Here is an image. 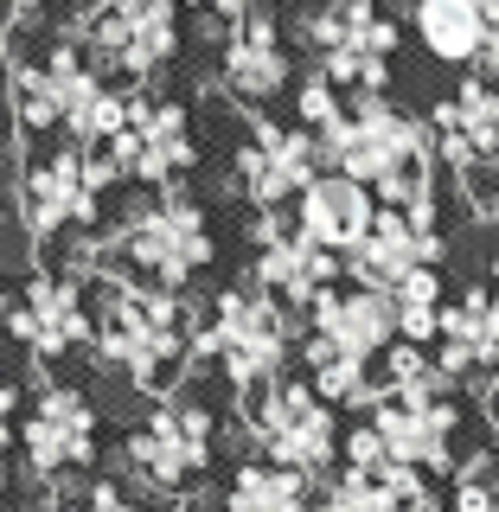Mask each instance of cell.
Segmentation results:
<instances>
[{
  "instance_id": "obj_17",
  "label": "cell",
  "mask_w": 499,
  "mask_h": 512,
  "mask_svg": "<svg viewBox=\"0 0 499 512\" xmlns=\"http://www.w3.org/2000/svg\"><path fill=\"white\" fill-rule=\"evenodd\" d=\"M308 333L314 340H327L333 352H346V359H384V352L397 346V301L378 295V288H327V295L308 308Z\"/></svg>"
},
{
  "instance_id": "obj_15",
  "label": "cell",
  "mask_w": 499,
  "mask_h": 512,
  "mask_svg": "<svg viewBox=\"0 0 499 512\" xmlns=\"http://www.w3.org/2000/svg\"><path fill=\"white\" fill-rule=\"evenodd\" d=\"M436 372L448 384H499V282H468L442 308Z\"/></svg>"
},
{
  "instance_id": "obj_9",
  "label": "cell",
  "mask_w": 499,
  "mask_h": 512,
  "mask_svg": "<svg viewBox=\"0 0 499 512\" xmlns=\"http://www.w3.org/2000/svg\"><path fill=\"white\" fill-rule=\"evenodd\" d=\"M77 45H84L96 71L148 84V77H160V64H173V52H180V0H96L84 13Z\"/></svg>"
},
{
  "instance_id": "obj_7",
  "label": "cell",
  "mask_w": 499,
  "mask_h": 512,
  "mask_svg": "<svg viewBox=\"0 0 499 512\" xmlns=\"http://www.w3.org/2000/svg\"><path fill=\"white\" fill-rule=\"evenodd\" d=\"M308 45L320 52V77L346 96H384L391 52L404 45V26L384 20L378 0H327L308 20Z\"/></svg>"
},
{
  "instance_id": "obj_1",
  "label": "cell",
  "mask_w": 499,
  "mask_h": 512,
  "mask_svg": "<svg viewBox=\"0 0 499 512\" xmlns=\"http://www.w3.org/2000/svg\"><path fill=\"white\" fill-rule=\"evenodd\" d=\"M199 340H205L199 308H180L167 288L128 276V269H109L96 282V340L90 346L103 352V365L128 372L160 404H167V384L186 365V346H199Z\"/></svg>"
},
{
  "instance_id": "obj_23",
  "label": "cell",
  "mask_w": 499,
  "mask_h": 512,
  "mask_svg": "<svg viewBox=\"0 0 499 512\" xmlns=\"http://www.w3.org/2000/svg\"><path fill=\"white\" fill-rule=\"evenodd\" d=\"M346 109H352V103H346V90H333L320 71H314V77H301V90H295V122L308 128L314 141H327L333 128L346 122Z\"/></svg>"
},
{
  "instance_id": "obj_25",
  "label": "cell",
  "mask_w": 499,
  "mask_h": 512,
  "mask_svg": "<svg viewBox=\"0 0 499 512\" xmlns=\"http://www.w3.org/2000/svg\"><path fill=\"white\" fill-rule=\"evenodd\" d=\"M397 308H448V276L442 269H416V276H404L391 288Z\"/></svg>"
},
{
  "instance_id": "obj_29",
  "label": "cell",
  "mask_w": 499,
  "mask_h": 512,
  "mask_svg": "<svg viewBox=\"0 0 499 512\" xmlns=\"http://www.w3.org/2000/svg\"><path fill=\"white\" fill-rule=\"evenodd\" d=\"M487 416H493V448H499V384L487 391Z\"/></svg>"
},
{
  "instance_id": "obj_28",
  "label": "cell",
  "mask_w": 499,
  "mask_h": 512,
  "mask_svg": "<svg viewBox=\"0 0 499 512\" xmlns=\"http://www.w3.org/2000/svg\"><path fill=\"white\" fill-rule=\"evenodd\" d=\"M39 7H45V0H0V13H7V20H32Z\"/></svg>"
},
{
  "instance_id": "obj_6",
  "label": "cell",
  "mask_w": 499,
  "mask_h": 512,
  "mask_svg": "<svg viewBox=\"0 0 499 512\" xmlns=\"http://www.w3.org/2000/svg\"><path fill=\"white\" fill-rule=\"evenodd\" d=\"M205 359L224 365V378L237 391H256V384L282 378L288 352H295V327H288V308L276 295H263L256 282L244 288H224L218 308H212V327L199 340Z\"/></svg>"
},
{
  "instance_id": "obj_27",
  "label": "cell",
  "mask_w": 499,
  "mask_h": 512,
  "mask_svg": "<svg viewBox=\"0 0 499 512\" xmlns=\"http://www.w3.org/2000/svg\"><path fill=\"white\" fill-rule=\"evenodd\" d=\"M186 7H212L224 26H237V20H244V13H250V0H186Z\"/></svg>"
},
{
  "instance_id": "obj_30",
  "label": "cell",
  "mask_w": 499,
  "mask_h": 512,
  "mask_svg": "<svg viewBox=\"0 0 499 512\" xmlns=\"http://www.w3.org/2000/svg\"><path fill=\"white\" fill-rule=\"evenodd\" d=\"M7 308H13V301H7V288H0V320H7Z\"/></svg>"
},
{
  "instance_id": "obj_11",
  "label": "cell",
  "mask_w": 499,
  "mask_h": 512,
  "mask_svg": "<svg viewBox=\"0 0 499 512\" xmlns=\"http://www.w3.org/2000/svg\"><path fill=\"white\" fill-rule=\"evenodd\" d=\"M250 237H256L250 282L263 288V295H276L282 308H314V301L327 295V288H340V276H346V256L320 250L314 237L282 212H256Z\"/></svg>"
},
{
  "instance_id": "obj_18",
  "label": "cell",
  "mask_w": 499,
  "mask_h": 512,
  "mask_svg": "<svg viewBox=\"0 0 499 512\" xmlns=\"http://www.w3.org/2000/svg\"><path fill=\"white\" fill-rule=\"evenodd\" d=\"M288 45H282V26L276 13L250 7L237 26H224V71L218 84L237 96V103H276V96L288 90Z\"/></svg>"
},
{
  "instance_id": "obj_8",
  "label": "cell",
  "mask_w": 499,
  "mask_h": 512,
  "mask_svg": "<svg viewBox=\"0 0 499 512\" xmlns=\"http://www.w3.org/2000/svg\"><path fill=\"white\" fill-rule=\"evenodd\" d=\"M122 180L116 160L103 148H71L58 141L52 154H39L20 180V218L39 244H52L64 231H90L96 224V205H103V186Z\"/></svg>"
},
{
  "instance_id": "obj_22",
  "label": "cell",
  "mask_w": 499,
  "mask_h": 512,
  "mask_svg": "<svg viewBox=\"0 0 499 512\" xmlns=\"http://www.w3.org/2000/svg\"><path fill=\"white\" fill-rule=\"evenodd\" d=\"M224 512H314V480L269 468V461H244L231 474V500Z\"/></svg>"
},
{
  "instance_id": "obj_3",
  "label": "cell",
  "mask_w": 499,
  "mask_h": 512,
  "mask_svg": "<svg viewBox=\"0 0 499 512\" xmlns=\"http://www.w3.org/2000/svg\"><path fill=\"white\" fill-rule=\"evenodd\" d=\"M244 423L256 448H263L269 468H288L301 480H333L340 474V455H346V436H340V416L333 404L314 391L308 378H269L244 391Z\"/></svg>"
},
{
  "instance_id": "obj_13",
  "label": "cell",
  "mask_w": 499,
  "mask_h": 512,
  "mask_svg": "<svg viewBox=\"0 0 499 512\" xmlns=\"http://www.w3.org/2000/svg\"><path fill=\"white\" fill-rule=\"evenodd\" d=\"M116 160L122 180H141V186H167L199 160L192 148V116L186 103H160V96H128V128L103 148Z\"/></svg>"
},
{
  "instance_id": "obj_5",
  "label": "cell",
  "mask_w": 499,
  "mask_h": 512,
  "mask_svg": "<svg viewBox=\"0 0 499 512\" xmlns=\"http://www.w3.org/2000/svg\"><path fill=\"white\" fill-rule=\"evenodd\" d=\"M212 448H218V416L205 404H192V397H167V404H154L128 429L122 455L141 487H154L167 506H180L212 468Z\"/></svg>"
},
{
  "instance_id": "obj_14",
  "label": "cell",
  "mask_w": 499,
  "mask_h": 512,
  "mask_svg": "<svg viewBox=\"0 0 499 512\" xmlns=\"http://www.w3.org/2000/svg\"><path fill=\"white\" fill-rule=\"evenodd\" d=\"M20 448L32 474H77L96 461V410L77 384H45L32 416L20 423Z\"/></svg>"
},
{
  "instance_id": "obj_16",
  "label": "cell",
  "mask_w": 499,
  "mask_h": 512,
  "mask_svg": "<svg viewBox=\"0 0 499 512\" xmlns=\"http://www.w3.org/2000/svg\"><path fill=\"white\" fill-rule=\"evenodd\" d=\"M448 250L442 231H429V224H416L410 212H391V205H378L372 231H365V244L346 256V276L352 288H378V295H391L404 276L416 269H436Z\"/></svg>"
},
{
  "instance_id": "obj_10",
  "label": "cell",
  "mask_w": 499,
  "mask_h": 512,
  "mask_svg": "<svg viewBox=\"0 0 499 512\" xmlns=\"http://www.w3.org/2000/svg\"><path fill=\"white\" fill-rule=\"evenodd\" d=\"M320 173H327V154L301 122H269L250 116V135L237 148V192L256 205V212H282L288 199H301Z\"/></svg>"
},
{
  "instance_id": "obj_24",
  "label": "cell",
  "mask_w": 499,
  "mask_h": 512,
  "mask_svg": "<svg viewBox=\"0 0 499 512\" xmlns=\"http://www.w3.org/2000/svg\"><path fill=\"white\" fill-rule=\"evenodd\" d=\"M52 512H148V506H141L128 487H116V480H90L84 493H64Z\"/></svg>"
},
{
  "instance_id": "obj_19",
  "label": "cell",
  "mask_w": 499,
  "mask_h": 512,
  "mask_svg": "<svg viewBox=\"0 0 499 512\" xmlns=\"http://www.w3.org/2000/svg\"><path fill=\"white\" fill-rule=\"evenodd\" d=\"M372 218H378V192L359 186V180H346V173H320V180L295 199V224L314 237L320 250H333V256L359 250L365 231H372Z\"/></svg>"
},
{
  "instance_id": "obj_21",
  "label": "cell",
  "mask_w": 499,
  "mask_h": 512,
  "mask_svg": "<svg viewBox=\"0 0 499 512\" xmlns=\"http://www.w3.org/2000/svg\"><path fill=\"white\" fill-rule=\"evenodd\" d=\"M301 365H308V384L320 397H327L333 410H365L372 416L378 410V397H384V378H372V365L365 359H346V352H333L327 340H301Z\"/></svg>"
},
{
  "instance_id": "obj_2",
  "label": "cell",
  "mask_w": 499,
  "mask_h": 512,
  "mask_svg": "<svg viewBox=\"0 0 499 512\" xmlns=\"http://www.w3.org/2000/svg\"><path fill=\"white\" fill-rule=\"evenodd\" d=\"M7 96L26 135H58L71 148H109L128 128V96L84 58L77 39H52L45 58H20L7 71Z\"/></svg>"
},
{
  "instance_id": "obj_26",
  "label": "cell",
  "mask_w": 499,
  "mask_h": 512,
  "mask_svg": "<svg viewBox=\"0 0 499 512\" xmlns=\"http://www.w3.org/2000/svg\"><path fill=\"white\" fill-rule=\"evenodd\" d=\"M13 410H20V384L0 378V448L13 442Z\"/></svg>"
},
{
  "instance_id": "obj_4",
  "label": "cell",
  "mask_w": 499,
  "mask_h": 512,
  "mask_svg": "<svg viewBox=\"0 0 499 512\" xmlns=\"http://www.w3.org/2000/svg\"><path fill=\"white\" fill-rule=\"evenodd\" d=\"M109 256H116L128 276H141V282H154V288L173 295V288L192 282L218 256V237H212V224H205L199 199H186V192H160V199H148V205L128 212V224L109 237Z\"/></svg>"
},
{
  "instance_id": "obj_20",
  "label": "cell",
  "mask_w": 499,
  "mask_h": 512,
  "mask_svg": "<svg viewBox=\"0 0 499 512\" xmlns=\"http://www.w3.org/2000/svg\"><path fill=\"white\" fill-rule=\"evenodd\" d=\"M410 26L436 64H474L480 71V58H487V13H480V0H416Z\"/></svg>"
},
{
  "instance_id": "obj_12",
  "label": "cell",
  "mask_w": 499,
  "mask_h": 512,
  "mask_svg": "<svg viewBox=\"0 0 499 512\" xmlns=\"http://www.w3.org/2000/svg\"><path fill=\"white\" fill-rule=\"evenodd\" d=\"M7 333L32 359H58L71 346H90L96 340V301L84 295L77 269H39V276H26L20 301L7 308Z\"/></svg>"
}]
</instances>
